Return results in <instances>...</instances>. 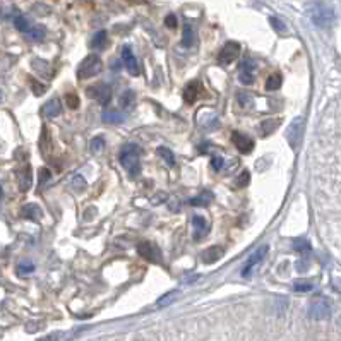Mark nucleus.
<instances>
[{
  "label": "nucleus",
  "instance_id": "19",
  "mask_svg": "<svg viewBox=\"0 0 341 341\" xmlns=\"http://www.w3.org/2000/svg\"><path fill=\"white\" fill-rule=\"evenodd\" d=\"M120 106L125 112H129L135 106V93L132 91V89H127L125 93H122L120 96Z\"/></svg>",
  "mask_w": 341,
  "mask_h": 341
},
{
  "label": "nucleus",
  "instance_id": "33",
  "mask_svg": "<svg viewBox=\"0 0 341 341\" xmlns=\"http://www.w3.org/2000/svg\"><path fill=\"white\" fill-rule=\"evenodd\" d=\"M65 100H67V106H69L71 110H78L79 108V96L78 95H74V93H67Z\"/></svg>",
  "mask_w": 341,
  "mask_h": 341
},
{
  "label": "nucleus",
  "instance_id": "15",
  "mask_svg": "<svg viewBox=\"0 0 341 341\" xmlns=\"http://www.w3.org/2000/svg\"><path fill=\"white\" fill-rule=\"evenodd\" d=\"M40 149L46 160H50V155H52V151H53V141H52V132H50L48 125H43V130H41Z\"/></svg>",
  "mask_w": 341,
  "mask_h": 341
},
{
  "label": "nucleus",
  "instance_id": "9",
  "mask_svg": "<svg viewBox=\"0 0 341 341\" xmlns=\"http://www.w3.org/2000/svg\"><path fill=\"white\" fill-rule=\"evenodd\" d=\"M204 95H206V93H204V88L199 81H190L184 88V100L187 105H194L195 101Z\"/></svg>",
  "mask_w": 341,
  "mask_h": 341
},
{
  "label": "nucleus",
  "instance_id": "26",
  "mask_svg": "<svg viewBox=\"0 0 341 341\" xmlns=\"http://www.w3.org/2000/svg\"><path fill=\"white\" fill-rule=\"evenodd\" d=\"M192 43H194V29L189 24H185L184 31H182V45L189 48V46H192Z\"/></svg>",
  "mask_w": 341,
  "mask_h": 341
},
{
  "label": "nucleus",
  "instance_id": "34",
  "mask_svg": "<svg viewBox=\"0 0 341 341\" xmlns=\"http://www.w3.org/2000/svg\"><path fill=\"white\" fill-rule=\"evenodd\" d=\"M29 84H31V89H33V93H35L36 96H41L46 91V88L43 86V84L38 83V81L33 79V78H29Z\"/></svg>",
  "mask_w": 341,
  "mask_h": 341
},
{
  "label": "nucleus",
  "instance_id": "3",
  "mask_svg": "<svg viewBox=\"0 0 341 341\" xmlns=\"http://www.w3.org/2000/svg\"><path fill=\"white\" fill-rule=\"evenodd\" d=\"M103 69V62L98 55H88L83 62L79 63V69H78V78L83 79H91L98 76Z\"/></svg>",
  "mask_w": 341,
  "mask_h": 341
},
{
  "label": "nucleus",
  "instance_id": "20",
  "mask_svg": "<svg viewBox=\"0 0 341 341\" xmlns=\"http://www.w3.org/2000/svg\"><path fill=\"white\" fill-rule=\"evenodd\" d=\"M278 123L280 120H275V118H269V120H264L261 123V129H259V134L262 135V138H267V135H271L272 132L278 129Z\"/></svg>",
  "mask_w": 341,
  "mask_h": 341
},
{
  "label": "nucleus",
  "instance_id": "16",
  "mask_svg": "<svg viewBox=\"0 0 341 341\" xmlns=\"http://www.w3.org/2000/svg\"><path fill=\"white\" fill-rule=\"evenodd\" d=\"M41 113H43L46 118H55V117H58V115L62 113L60 100H58V98H50V100L43 105V108H41Z\"/></svg>",
  "mask_w": 341,
  "mask_h": 341
},
{
  "label": "nucleus",
  "instance_id": "22",
  "mask_svg": "<svg viewBox=\"0 0 341 341\" xmlns=\"http://www.w3.org/2000/svg\"><path fill=\"white\" fill-rule=\"evenodd\" d=\"M106 41H108V35H106V31H98L96 35L93 36L91 46H93V48L101 50V48H105V46H106Z\"/></svg>",
  "mask_w": 341,
  "mask_h": 341
},
{
  "label": "nucleus",
  "instance_id": "37",
  "mask_svg": "<svg viewBox=\"0 0 341 341\" xmlns=\"http://www.w3.org/2000/svg\"><path fill=\"white\" fill-rule=\"evenodd\" d=\"M50 180V172L46 168H41V172H40V189H43V185L46 184V182Z\"/></svg>",
  "mask_w": 341,
  "mask_h": 341
},
{
  "label": "nucleus",
  "instance_id": "10",
  "mask_svg": "<svg viewBox=\"0 0 341 341\" xmlns=\"http://www.w3.org/2000/svg\"><path fill=\"white\" fill-rule=\"evenodd\" d=\"M16 177H18V185H19L21 192H26V190H29V187H31V184H33L31 165H23L21 168H18Z\"/></svg>",
  "mask_w": 341,
  "mask_h": 341
},
{
  "label": "nucleus",
  "instance_id": "5",
  "mask_svg": "<svg viewBox=\"0 0 341 341\" xmlns=\"http://www.w3.org/2000/svg\"><path fill=\"white\" fill-rule=\"evenodd\" d=\"M88 96L91 98V100L98 101L101 106H106L110 103V100H112V88L105 83L93 84V86L88 88Z\"/></svg>",
  "mask_w": 341,
  "mask_h": 341
},
{
  "label": "nucleus",
  "instance_id": "11",
  "mask_svg": "<svg viewBox=\"0 0 341 341\" xmlns=\"http://www.w3.org/2000/svg\"><path fill=\"white\" fill-rule=\"evenodd\" d=\"M138 252L143 259H146L148 262H158L160 261V250L155 244L151 242H141L138 245Z\"/></svg>",
  "mask_w": 341,
  "mask_h": 341
},
{
  "label": "nucleus",
  "instance_id": "44",
  "mask_svg": "<svg viewBox=\"0 0 341 341\" xmlns=\"http://www.w3.org/2000/svg\"><path fill=\"white\" fill-rule=\"evenodd\" d=\"M129 2H134V4H139V2H146V0H129Z\"/></svg>",
  "mask_w": 341,
  "mask_h": 341
},
{
  "label": "nucleus",
  "instance_id": "27",
  "mask_svg": "<svg viewBox=\"0 0 341 341\" xmlns=\"http://www.w3.org/2000/svg\"><path fill=\"white\" fill-rule=\"evenodd\" d=\"M103 148H105V138L103 135L93 138L91 143H89V151H91L93 155H98L100 151H103Z\"/></svg>",
  "mask_w": 341,
  "mask_h": 341
},
{
  "label": "nucleus",
  "instance_id": "29",
  "mask_svg": "<svg viewBox=\"0 0 341 341\" xmlns=\"http://www.w3.org/2000/svg\"><path fill=\"white\" fill-rule=\"evenodd\" d=\"M28 38L31 41H41L45 38V28L41 26H35V28H29L28 31Z\"/></svg>",
  "mask_w": 341,
  "mask_h": 341
},
{
  "label": "nucleus",
  "instance_id": "43",
  "mask_svg": "<svg viewBox=\"0 0 341 341\" xmlns=\"http://www.w3.org/2000/svg\"><path fill=\"white\" fill-rule=\"evenodd\" d=\"M38 341H60V332H55V334L46 336L43 339H38Z\"/></svg>",
  "mask_w": 341,
  "mask_h": 341
},
{
  "label": "nucleus",
  "instance_id": "41",
  "mask_svg": "<svg viewBox=\"0 0 341 341\" xmlns=\"http://www.w3.org/2000/svg\"><path fill=\"white\" fill-rule=\"evenodd\" d=\"M211 166H213V170H215V172H220V170L223 168V160H221L220 156H215L211 160Z\"/></svg>",
  "mask_w": 341,
  "mask_h": 341
},
{
  "label": "nucleus",
  "instance_id": "4",
  "mask_svg": "<svg viewBox=\"0 0 341 341\" xmlns=\"http://www.w3.org/2000/svg\"><path fill=\"white\" fill-rule=\"evenodd\" d=\"M331 314H332V305H331L329 298L317 297L310 302V305H309L310 319H315V321H324V319H329Z\"/></svg>",
  "mask_w": 341,
  "mask_h": 341
},
{
  "label": "nucleus",
  "instance_id": "13",
  "mask_svg": "<svg viewBox=\"0 0 341 341\" xmlns=\"http://www.w3.org/2000/svg\"><path fill=\"white\" fill-rule=\"evenodd\" d=\"M232 141L242 155H247V153H250L254 149V141L250 139L249 135L242 134V132H235V134L232 135Z\"/></svg>",
  "mask_w": 341,
  "mask_h": 341
},
{
  "label": "nucleus",
  "instance_id": "6",
  "mask_svg": "<svg viewBox=\"0 0 341 341\" xmlns=\"http://www.w3.org/2000/svg\"><path fill=\"white\" fill-rule=\"evenodd\" d=\"M304 125H305V120L302 117H297L295 120L292 122V125H290V129L287 132V138H288V144L292 146L293 149L298 148V144L302 143V139H304Z\"/></svg>",
  "mask_w": 341,
  "mask_h": 341
},
{
  "label": "nucleus",
  "instance_id": "40",
  "mask_svg": "<svg viewBox=\"0 0 341 341\" xmlns=\"http://www.w3.org/2000/svg\"><path fill=\"white\" fill-rule=\"evenodd\" d=\"M293 290H295V292H298V293L310 292V290H312V285H310V283H297L295 287H293Z\"/></svg>",
  "mask_w": 341,
  "mask_h": 341
},
{
  "label": "nucleus",
  "instance_id": "38",
  "mask_svg": "<svg viewBox=\"0 0 341 341\" xmlns=\"http://www.w3.org/2000/svg\"><path fill=\"white\" fill-rule=\"evenodd\" d=\"M177 297V292H172V293H168V295H165V297H161L160 300H158V305H165V304H170V302L173 300V298Z\"/></svg>",
  "mask_w": 341,
  "mask_h": 341
},
{
  "label": "nucleus",
  "instance_id": "25",
  "mask_svg": "<svg viewBox=\"0 0 341 341\" xmlns=\"http://www.w3.org/2000/svg\"><path fill=\"white\" fill-rule=\"evenodd\" d=\"M125 120V115L118 112H105L103 113V122L105 123H122Z\"/></svg>",
  "mask_w": 341,
  "mask_h": 341
},
{
  "label": "nucleus",
  "instance_id": "45",
  "mask_svg": "<svg viewBox=\"0 0 341 341\" xmlns=\"http://www.w3.org/2000/svg\"><path fill=\"white\" fill-rule=\"evenodd\" d=\"M2 195H4V192H2V187H0V197H2Z\"/></svg>",
  "mask_w": 341,
  "mask_h": 341
},
{
  "label": "nucleus",
  "instance_id": "14",
  "mask_svg": "<svg viewBox=\"0 0 341 341\" xmlns=\"http://www.w3.org/2000/svg\"><path fill=\"white\" fill-rule=\"evenodd\" d=\"M192 228H194V240L199 242L208 235V232H210V223H208L204 216L195 215L192 218Z\"/></svg>",
  "mask_w": 341,
  "mask_h": 341
},
{
  "label": "nucleus",
  "instance_id": "24",
  "mask_svg": "<svg viewBox=\"0 0 341 341\" xmlns=\"http://www.w3.org/2000/svg\"><path fill=\"white\" fill-rule=\"evenodd\" d=\"M281 83H283V78L275 72V74H271L269 78L266 79V89L267 91H276V89L281 86Z\"/></svg>",
  "mask_w": 341,
  "mask_h": 341
},
{
  "label": "nucleus",
  "instance_id": "39",
  "mask_svg": "<svg viewBox=\"0 0 341 341\" xmlns=\"http://www.w3.org/2000/svg\"><path fill=\"white\" fill-rule=\"evenodd\" d=\"M72 185H74L76 190H81L84 185H86V180H84V178L81 177V175H76L74 177V182H72Z\"/></svg>",
  "mask_w": 341,
  "mask_h": 341
},
{
  "label": "nucleus",
  "instance_id": "36",
  "mask_svg": "<svg viewBox=\"0 0 341 341\" xmlns=\"http://www.w3.org/2000/svg\"><path fill=\"white\" fill-rule=\"evenodd\" d=\"M249 182H250V173L247 172H242V175L237 178V187H245V185H249Z\"/></svg>",
  "mask_w": 341,
  "mask_h": 341
},
{
  "label": "nucleus",
  "instance_id": "12",
  "mask_svg": "<svg viewBox=\"0 0 341 341\" xmlns=\"http://www.w3.org/2000/svg\"><path fill=\"white\" fill-rule=\"evenodd\" d=\"M122 60L125 63V69L130 72V76H138L139 74V65H138V58H135L134 52L129 45H125L122 48Z\"/></svg>",
  "mask_w": 341,
  "mask_h": 341
},
{
  "label": "nucleus",
  "instance_id": "28",
  "mask_svg": "<svg viewBox=\"0 0 341 341\" xmlns=\"http://www.w3.org/2000/svg\"><path fill=\"white\" fill-rule=\"evenodd\" d=\"M213 201V194L211 192H202L201 195H197V197H194V199H190V204L192 206H208Z\"/></svg>",
  "mask_w": 341,
  "mask_h": 341
},
{
  "label": "nucleus",
  "instance_id": "7",
  "mask_svg": "<svg viewBox=\"0 0 341 341\" xmlns=\"http://www.w3.org/2000/svg\"><path fill=\"white\" fill-rule=\"evenodd\" d=\"M266 254H267V247L264 245V247H259L255 252L250 255L249 259H247V262H245V267L242 269V276L244 278H250V276L254 275V269L257 267V264L259 262H262V259L266 257Z\"/></svg>",
  "mask_w": 341,
  "mask_h": 341
},
{
  "label": "nucleus",
  "instance_id": "21",
  "mask_svg": "<svg viewBox=\"0 0 341 341\" xmlns=\"http://www.w3.org/2000/svg\"><path fill=\"white\" fill-rule=\"evenodd\" d=\"M33 67H35V71H38L40 74H45L46 78H53V69L50 67V63L36 58V60H33Z\"/></svg>",
  "mask_w": 341,
  "mask_h": 341
},
{
  "label": "nucleus",
  "instance_id": "1",
  "mask_svg": "<svg viewBox=\"0 0 341 341\" xmlns=\"http://www.w3.org/2000/svg\"><path fill=\"white\" fill-rule=\"evenodd\" d=\"M307 14L314 23V26L321 29H329L334 23V11L326 2H310L307 6Z\"/></svg>",
  "mask_w": 341,
  "mask_h": 341
},
{
  "label": "nucleus",
  "instance_id": "8",
  "mask_svg": "<svg viewBox=\"0 0 341 341\" xmlns=\"http://www.w3.org/2000/svg\"><path fill=\"white\" fill-rule=\"evenodd\" d=\"M240 53V45L237 41H228L227 45L221 48V52L218 55V62L223 63V65H230Z\"/></svg>",
  "mask_w": 341,
  "mask_h": 341
},
{
  "label": "nucleus",
  "instance_id": "23",
  "mask_svg": "<svg viewBox=\"0 0 341 341\" xmlns=\"http://www.w3.org/2000/svg\"><path fill=\"white\" fill-rule=\"evenodd\" d=\"M293 249H295L298 254H309L310 244H309V240H307L305 237H298V238L293 240Z\"/></svg>",
  "mask_w": 341,
  "mask_h": 341
},
{
  "label": "nucleus",
  "instance_id": "35",
  "mask_svg": "<svg viewBox=\"0 0 341 341\" xmlns=\"http://www.w3.org/2000/svg\"><path fill=\"white\" fill-rule=\"evenodd\" d=\"M269 23H271V26L276 29V31H280V33L287 31V26H285V23H281L278 18H269Z\"/></svg>",
  "mask_w": 341,
  "mask_h": 341
},
{
  "label": "nucleus",
  "instance_id": "18",
  "mask_svg": "<svg viewBox=\"0 0 341 341\" xmlns=\"http://www.w3.org/2000/svg\"><path fill=\"white\" fill-rule=\"evenodd\" d=\"M21 216L26 220H33V221H38L41 216V210L36 206V204H26V206L21 210Z\"/></svg>",
  "mask_w": 341,
  "mask_h": 341
},
{
  "label": "nucleus",
  "instance_id": "46",
  "mask_svg": "<svg viewBox=\"0 0 341 341\" xmlns=\"http://www.w3.org/2000/svg\"><path fill=\"white\" fill-rule=\"evenodd\" d=\"M0 101H2V91H0Z\"/></svg>",
  "mask_w": 341,
  "mask_h": 341
},
{
  "label": "nucleus",
  "instance_id": "32",
  "mask_svg": "<svg viewBox=\"0 0 341 341\" xmlns=\"http://www.w3.org/2000/svg\"><path fill=\"white\" fill-rule=\"evenodd\" d=\"M158 153L161 155V158L168 163L170 166H173L175 165V156H173V153L170 151L168 148H165V146H161V148H158Z\"/></svg>",
  "mask_w": 341,
  "mask_h": 341
},
{
  "label": "nucleus",
  "instance_id": "31",
  "mask_svg": "<svg viewBox=\"0 0 341 341\" xmlns=\"http://www.w3.org/2000/svg\"><path fill=\"white\" fill-rule=\"evenodd\" d=\"M14 24H16V28H18L19 31H23V33L29 31V21L24 18V16H21V14L14 16Z\"/></svg>",
  "mask_w": 341,
  "mask_h": 341
},
{
  "label": "nucleus",
  "instance_id": "42",
  "mask_svg": "<svg viewBox=\"0 0 341 341\" xmlns=\"http://www.w3.org/2000/svg\"><path fill=\"white\" fill-rule=\"evenodd\" d=\"M165 24L168 28H177V19H175V16H168L166 18V21H165Z\"/></svg>",
  "mask_w": 341,
  "mask_h": 341
},
{
  "label": "nucleus",
  "instance_id": "30",
  "mask_svg": "<svg viewBox=\"0 0 341 341\" xmlns=\"http://www.w3.org/2000/svg\"><path fill=\"white\" fill-rule=\"evenodd\" d=\"M16 271H18L19 276H28V275H31V272L35 271V264L24 261V262L18 264V269H16Z\"/></svg>",
  "mask_w": 341,
  "mask_h": 341
},
{
  "label": "nucleus",
  "instance_id": "2",
  "mask_svg": "<svg viewBox=\"0 0 341 341\" xmlns=\"http://www.w3.org/2000/svg\"><path fill=\"white\" fill-rule=\"evenodd\" d=\"M139 156H141V149H139V146H135V144L129 143V144H125V146L122 148V151H120V165L127 170V173H129L130 177L139 175V172H141Z\"/></svg>",
  "mask_w": 341,
  "mask_h": 341
},
{
  "label": "nucleus",
  "instance_id": "17",
  "mask_svg": "<svg viewBox=\"0 0 341 341\" xmlns=\"http://www.w3.org/2000/svg\"><path fill=\"white\" fill-rule=\"evenodd\" d=\"M221 255H223V249L218 247V245H215V247L208 249L206 252L202 254V262L204 264H215V262L220 261Z\"/></svg>",
  "mask_w": 341,
  "mask_h": 341
}]
</instances>
